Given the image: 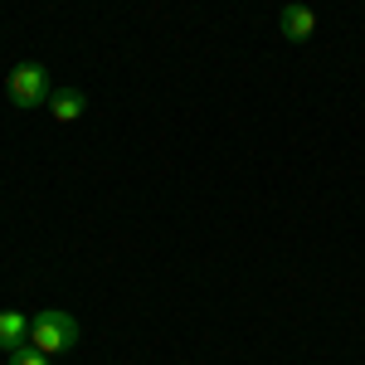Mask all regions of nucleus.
<instances>
[{
    "label": "nucleus",
    "instance_id": "obj_2",
    "mask_svg": "<svg viewBox=\"0 0 365 365\" xmlns=\"http://www.w3.org/2000/svg\"><path fill=\"white\" fill-rule=\"evenodd\" d=\"M49 93H54V88H49V68L34 63V58L15 63V68L5 73V98H10L15 108H44Z\"/></svg>",
    "mask_w": 365,
    "mask_h": 365
},
{
    "label": "nucleus",
    "instance_id": "obj_3",
    "mask_svg": "<svg viewBox=\"0 0 365 365\" xmlns=\"http://www.w3.org/2000/svg\"><path fill=\"white\" fill-rule=\"evenodd\" d=\"M278 29L287 44H307L312 34H317V10L312 5H302V0H287L278 10Z\"/></svg>",
    "mask_w": 365,
    "mask_h": 365
},
{
    "label": "nucleus",
    "instance_id": "obj_5",
    "mask_svg": "<svg viewBox=\"0 0 365 365\" xmlns=\"http://www.w3.org/2000/svg\"><path fill=\"white\" fill-rule=\"evenodd\" d=\"M44 108L54 113V122H78V117L88 113V98H83V93H78V88H54Z\"/></svg>",
    "mask_w": 365,
    "mask_h": 365
},
{
    "label": "nucleus",
    "instance_id": "obj_1",
    "mask_svg": "<svg viewBox=\"0 0 365 365\" xmlns=\"http://www.w3.org/2000/svg\"><path fill=\"white\" fill-rule=\"evenodd\" d=\"M29 346L44 351L49 361H54V356H68V351L78 346V317L63 312V307L34 312V322H29Z\"/></svg>",
    "mask_w": 365,
    "mask_h": 365
},
{
    "label": "nucleus",
    "instance_id": "obj_6",
    "mask_svg": "<svg viewBox=\"0 0 365 365\" xmlns=\"http://www.w3.org/2000/svg\"><path fill=\"white\" fill-rule=\"evenodd\" d=\"M10 365H49V356H44V351H34V346H20V351L10 356Z\"/></svg>",
    "mask_w": 365,
    "mask_h": 365
},
{
    "label": "nucleus",
    "instance_id": "obj_4",
    "mask_svg": "<svg viewBox=\"0 0 365 365\" xmlns=\"http://www.w3.org/2000/svg\"><path fill=\"white\" fill-rule=\"evenodd\" d=\"M29 322H34V317H25L20 307L0 312V351H5V356H15L20 346H29Z\"/></svg>",
    "mask_w": 365,
    "mask_h": 365
}]
</instances>
